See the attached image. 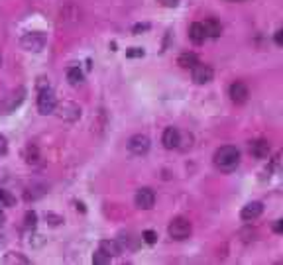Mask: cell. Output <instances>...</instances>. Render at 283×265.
I'll return each instance as SVG.
<instances>
[{"label":"cell","instance_id":"6da1fadb","mask_svg":"<svg viewBox=\"0 0 283 265\" xmlns=\"http://www.w3.org/2000/svg\"><path fill=\"white\" fill-rule=\"evenodd\" d=\"M214 167L222 173H232L240 165V152L234 146H222L214 152Z\"/></svg>","mask_w":283,"mask_h":265},{"label":"cell","instance_id":"7a4b0ae2","mask_svg":"<svg viewBox=\"0 0 283 265\" xmlns=\"http://www.w3.org/2000/svg\"><path fill=\"white\" fill-rule=\"evenodd\" d=\"M167 232H169V236H171L173 240L181 242V240H187V238L191 236V232H193V226H191V222H189L187 218H183V216H177V218H173V220L169 222V226H167Z\"/></svg>","mask_w":283,"mask_h":265},{"label":"cell","instance_id":"3957f363","mask_svg":"<svg viewBox=\"0 0 283 265\" xmlns=\"http://www.w3.org/2000/svg\"><path fill=\"white\" fill-rule=\"evenodd\" d=\"M24 98H26V88H16V90H12V92H8L2 100H0V112L2 114H10V112H14L22 102H24Z\"/></svg>","mask_w":283,"mask_h":265},{"label":"cell","instance_id":"277c9868","mask_svg":"<svg viewBox=\"0 0 283 265\" xmlns=\"http://www.w3.org/2000/svg\"><path fill=\"white\" fill-rule=\"evenodd\" d=\"M55 104H57V98H55L53 90L51 88H42L40 96H38V110H40V114H44V116L53 114Z\"/></svg>","mask_w":283,"mask_h":265},{"label":"cell","instance_id":"5b68a950","mask_svg":"<svg viewBox=\"0 0 283 265\" xmlns=\"http://www.w3.org/2000/svg\"><path fill=\"white\" fill-rule=\"evenodd\" d=\"M22 47L28 49V51H42L46 47V36L42 32H30V34H24L22 40H20Z\"/></svg>","mask_w":283,"mask_h":265},{"label":"cell","instance_id":"8992f818","mask_svg":"<svg viewBox=\"0 0 283 265\" xmlns=\"http://www.w3.org/2000/svg\"><path fill=\"white\" fill-rule=\"evenodd\" d=\"M150 146H152V142H150V138L146 134H136V136H132L128 140V150L134 155H146L150 152Z\"/></svg>","mask_w":283,"mask_h":265},{"label":"cell","instance_id":"52a82bcc","mask_svg":"<svg viewBox=\"0 0 283 265\" xmlns=\"http://www.w3.org/2000/svg\"><path fill=\"white\" fill-rule=\"evenodd\" d=\"M53 112H57V116H59L61 120H67V122H75V120H79V116H81V108H79L75 102L55 104V110H53Z\"/></svg>","mask_w":283,"mask_h":265},{"label":"cell","instance_id":"ba28073f","mask_svg":"<svg viewBox=\"0 0 283 265\" xmlns=\"http://www.w3.org/2000/svg\"><path fill=\"white\" fill-rule=\"evenodd\" d=\"M191 77H193V81H195L197 85H207V83L212 81L214 71H212V67H209V65H205V63H197V65L191 69Z\"/></svg>","mask_w":283,"mask_h":265},{"label":"cell","instance_id":"9c48e42d","mask_svg":"<svg viewBox=\"0 0 283 265\" xmlns=\"http://www.w3.org/2000/svg\"><path fill=\"white\" fill-rule=\"evenodd\" d=\"M134 202H136V206L142 208V210H150V208H154V204H156V195H154L152 189H140V191L136 193V197H134Z\"/></svg>","mask_w":283,"mask_h":265},{"label":"cell","instance_id":"30bf717a","mask_svg":"<svg viewBox=\"0 0 283 265\" xmlns=\"http://www.w3.org/2000/svg\"><path fill=\"white\" fill-rule=\"evenodd\" d=\"M228 94H230V100H232L234 104H244V102L248 100V96H250V90H248V87H246L242 81H236V83L230 85Z\"/></svg>","mask_w":283,"mask_h":265},{"label":"cell","instance_id":"8fae6325","mask_svg":"<svg viewBox=\"0 0 283 265\" xmlns=\"http://www.w3.org/2000/svg\"><path fill=\"white\" fill-rule=\"evenodd\" d=\"M179 142H181V132L173 126L165 128L164 130V136H162V144L165 150H177L179 148Z\"/></svg>","mask_w":283,"mask_h":265},{"label":"cell","instance_id":"7c38bea8","mask_svg":"<svg viewBox=\"0 0 283 265\" xmlns=\"http://www.w3.org/2000/svg\"><path fill=\"white\" fill-rule=\"evenodd\" d=\"M261 212H263V204H261L259 200H252V202H248V204L242 208L240 216H242V220L252 222V220L259 218V216H261Z\"/></svg>","mask_w":283,"mask_h":265},{"label":"cell","instance_id":"4fadbf2b","mask_svg":"<svg viewBox=\"0 0 283 265\" xmlns=\"http://www.w3.org/2000/svg\"><path fill=\"white\" fill-rule=\"evenodd\" d=\"M248 152H250V155L256 157V159H265V157L269 155V144H267L265 140H254V142H250V146H248Z\"/></svg>","mask_w":283,"mask_h":265},{"label":"cell","instance_id":"5bb4252c","mask_svg":"<svg viewBox=\"0 0 283 265\" xmlns=\"http://www.w3.org/2000/svg\"><path fill=\"white\" fill-rule=\"evenodd\" d=\"M203 30H205L207 38H214V40H216V38H220V34H222V26H220V22H218V20H214V18L205 20Z\"/></svg>","mask_w":283,"mask_h":265},{"label":"cell","instance_id":"9a60e30c","mask_svg":"<svg viewBox=\"0 0 283 265\" xmlns=\"http://www.w3.org/2000/svg\"><path fill=\"white\" fill-rule=\"evenodd\" d=\"M205 38H207V34H205V30H203V24L195 22V24L189 26V40H191L195 45H201V44L205 42Z\"/></svg>","mask_w":283,"mask_h":265},{"label":"cell","instance_id":"2e32d148","mask_svg":"<svg viewBox=\"0 0 283 265\" xmlns=\"http://www.w3.org/2000/svg\"><path fill=\"white\" fill-rule=\"evenodd\" d=\"M100 249H102L104 253H108L110 257L122 253V247H120L118 240H104V242H100Z\"/></svg>","mask_w":283,"mask_h":265},{"label":"cell","instance_id":"e0dca14e","mask_svg":"<svg viewBox=\"0 0 283 265\" xmlns=\"http://www.w3.org/2000/svg\"><path fill=\"white\" fill-rule=\"evenodd\" d=\"M24 159H26V163L28 165H38L40 163V150L36 148V146H26V150H24Z\"/></svg>","mask_w":283,"mask_h":265},{"label":"cell","instance_id":"ac0fdd59","mask_svg":"<svg viewBox=\"0 0 283 265\" xmlns=\"http://www.w3.org/2000/svg\"><path fill=\"white\" fill-rule=\"evenodd\" d=\"M197 63H199V59H197L195 53H181L179 59H177V65L181 69H193Z\"/></svg>","mask_w":283,"mask_h":265},{"label":"cell","instance_id":"d6986e66","mask_svg":"<svg viewBox=\"0 0 283 265\" xmlns=\"http://www.w3.org/2000/svg\"><path fill=\"white\" fill-rule=\"evenodd\" d=\"M83 71L79 69V67H71V69H67V81H69V85H73V87H79L81 83H83Z\"/></svg>","mask_w":283,"mask_h":265},{"label":"cell","instance_id":"ffe728a7","mask_svg":"<svg viewBox=\"0 0 283 265\" xmlns=\"http://www.w3.org/2000/svg\"><path fill=\"white\" fill-rule=\"evenodd\" d=\"M4 261H6V263H22V265L30 263V259H28V257H24V255H20V253H6Z\"/></svg>","mask_w":283,"mask_h":265},{"label":"cell","instance_id":"44dd1931","mask_svg":"<svg viewBox=\"0 0 283 265\" xmlns=\"http://www.w3.org/2000/svg\"><path fill=\"white\" fill-rule=\"evenodd\" d=\"M14 204V197L8 191H0V206H12Z\"/></svg>","mask_w":283,"mask_h":265},{"label":"cell","instance_id":"7402d4cb","mask_svg":"<svg viewBox=\"0 0 283 265\" xmlns=\"http://www.w3.org/2000/svg\"><path fill=\"white\" fill-rule=\"evenodd\" d=\"M93 261H94V263H108V261H110V255L104 253L102 249H98V251L93 255Z\"/></svg>","mask_w":283,"mask_h":265},{"label":"cell","instance_id":"603a6c76","mask_svg":"<svg viewBox=\"0 0 283 265\" xmlns=\"http://www.w3.org/2000/svg\"><path fill=\"white\" fill-rule=\"evenodd\" d=\"M36 222H38V216L34 210L26 212V228H36Z\"/></svg>","mask_w":283,"mask_h":265},{"label":"cell","instance_id":"cb8c5ba5","mask_svg":"<svg viewBox=\"0 0 283 265\" xmlns=\"http://www.w3.org/2000/svg\"><path fill=\"white\" fill-rule=\"evenodd\" d=\"M142 238H144L146 243H156V242H158V234L152 232V230H146L144 234H142Z\"/></svg>","mask_w":283,"mask_h":265},{"label":"cell","instance_id":"d4e9b609","mask_svg":"<svg viewBox=\"0 0 283 265\" xmlns=\"http://www.w3.org/2000/svg\"><path fill=\"white\" fill-rule=\"evenodd\" d=\"M46 220H47L51 226H57V224H61V222H63V218H61V216H55V214H51V212H47V214H46Z\"/></svg>","mask_w":283,"mask_h":265},{"label":"cell","instance_id":"484cf974","mask_svg":"<svg viewBox=\"0 0 283 265\" xmlns=\"http://www.w3.org/2000/svg\"><path fill=\"white\" fill-rule=\"evenodd\" d=\"M126 57H144V49H140V47H132L126 51Z\"/></svg>","mask_w":283,"mask_h":265},{"label":"cell","instance_id":"4316f807","mask_svg":"<svg viewBox=\"0 0 283 265\" xmlns=\"http://www.w3.org/2000/svg\"><path fill=\"white\" fill-rule=\"evenodd\" d=\"M8 152V142H6V138L0 134V155H4Z\"/></svg>","mask_w":283,"mask_h":265},{"label":"cell","instance_id":"83f0119b","mask_svg":"<svg viewBox=\"0 0 283 265\" xmlns=\"http://www.w3.org/2000/svg\"><path fill=\"white\" fill-rule=\"evenodd\" d=\"M158 2H160L162 6H165V8H175V6L179 4V0H158Z\"/></svg>","mask_w":283,"mask_h":265},{"label":"cell","instance_id":"f1b7e54d","mask_svg":"<svg viewBox=\"0 0 283 265\" xmlns=\"http://www.w3.org/2000/svg\"><path fill=\"white\" fill-rule=\"evenodd\" d=\"M146 30H150V24H138V26H134V34L138 36L140 32H146Z\"/></svg>","mask_w":283,"mask_h":265},{"label":"cell","instance_id":"f546056e","mask_svg":"<svg viewBox=\"0 0 283 265\" xmlns=\"http://www.w3.org/2000/svg\"><path fill=\"white\" fill-rule=\"evenodd\" d=\"M275 44H277V45H283V30H277V32H275Z\"/></svg>","mask_w":283,"mask_h":265},{"label":"cell","instance_id":"4dcf8cb0","mask_svg":"<svg viewBox=\"0 0 283 265\" xmlns=\"http://www.w3.org/2000/svg\"><path fill=\"white\" fill-rule=\"evenodd\" d=\"M273 230H275L277 234H279V232L283 230V224H281V220H277V222H275V226H273Z\"/></svg>","mask_w":283,"mask_h":265},{"label":"cell","instance_id":"1f68e13d","mask_svg":"<svg viewBox=\"0 0 283 265\" xmlns=\"http://www.w3.org/2000/svg\"><path fill=\"white\" fill-rule=\"evenodd\" d=\"M4 224V214H2V210H0V226Z\"/></svg>","mask_w":283,"mask_h":265},{"label":"cell","instance_id":"d6a6232c","mask_svg":"<svg viewBox=\"0 0 283 265\" xmlns=\"http://www.w3.org/2000/svg\"><path fill=\"white\" fill-rule=\"evenodd\" d=\"M226 2H244V0H226Z\"/></svg>","mask_w":283,"mask_h":265},{"label":"cell","instance_id":"836d02e7","mask_svg":"<svg viewBox=\"0 0 283 265\" xmlns=\"http://www.w3.org/2000/svg\"><path fill=\"white\" fill-rule=\"evenodd\" d=\"M0 67H2V57H0Z\"/></svg>","mask_w":283,"mask_h":265},{"label":"cell","instance_id":"e575fe53","mask_svg":"<svg viewBox=\"0 0 283 265\" xmlns=\"http://www.w3.org/2000/svg\"><path fill=\"white\" fill-rule=\"evenodd\" d=\"M0 243H2V240H0Z\"/></svg>","mask_w":283,"mask_h":265}]
</instances>
